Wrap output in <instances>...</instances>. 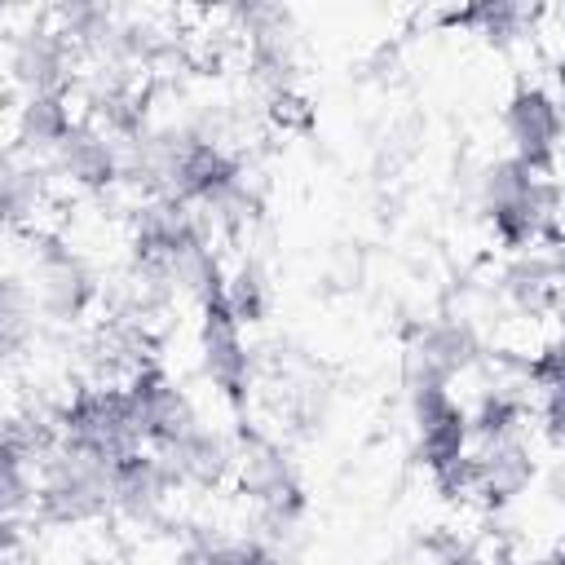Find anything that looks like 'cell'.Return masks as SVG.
Segmentation results:
<instances>
[{"label":"cell","mask_w":565,"mask_h":565,"mask_svg":"<svg viewBox=\"0 0 565 565\" xmlns=\"http://www.w3.org/2000/svg\"><path fill=\"white\" fill-rule=\"evenodd\" d=\"M49 159L79 190H106L124 177V141H115V132L102 128L97 119H75V128Z\"/></svg>","instance_id":"ba28073f"},{"label":"cell","mask_w":565,"mask_h":565,"mask_svg":"<svg viewBox=\"0 0 565 565\" xmlns=\"http://www.w3.org/2000/svg\"><path fill=\"white\" fill-rule=\"evenodd\" d=\"M561 287H565V247L539 243V247L512 252V260L503 265V291L525 313L547 309L561 296Z\"/></svg>","instance_id":"4fadbf2b"},{"label":"cell","mask_w":565,"mask_h":565,"mask_svg":"<svg viewBox=\"0 0 565 565\" xmlns=\"http://www.w3.org/2000/svg\"><path fill=\"white\" fill-rule=\"evenodd\" d=\"M110 508V463L53 441L35 468V516L49 525H84Z\"/></svg>","instance_id":"6da1fadb"},{"label":"cell","mask_w":565,"mask_h":565,"mask_svg":"<svg viewBox=\"0 0 565 565\" xmlns=\"http://www.w3.org/2000/svg\"><path fill=\"white\" fill-rule=\"evenodd\" d=\"M503 137H508L512 159L552 177L556 163H561V141H565L561 97L543 84H516L508 106H503Z\"/></svg>","instance_id":"277c9868"},{"label":"cell","mask_w":565,"mask_h":565,"mask_svg":"<svg viewBox=\"0 0 565 565\" xmlns=\"http://www.w3.org/2000/svg\"><path fill=\"white\" fill-rule=\"evenodd\" d=\"M543 565H565V547H556V552H552V556H547Z\"/></svg>","instance_id":"ffe728a7"},{"label":"cell","mask_w":565,"mask_h":565,"mask_svg":"<svg viewBox=\"0 0 565 565\" xmlns=\"http://www.w3.org/2000/svg\"><path fill=\"white\" fill-rule=\"evenodd\" d=\"M159 455H163L177 486H216L238 463V450L221 433H212L207 424H199L185 441H177L172 450H159Z\"/></svg>","instance_id":"5bb4252c"},{"label":"cell","mask_w":565,"mask_h":565,"mask_svg":"<svg viewBox=\"0 0 565 565\" xmlns=\"http://www.w3.org/2000/svg\"><path fill=\"white\" fill-rule=\"evenodd\" d=\"M71 35L62 26H35L22 31L9 49V75L26 93H66V71H71Z\"/></svg>","instance_id":"8fae6325"},{"label":"cell","mask_w":565,"mask_h":565,"mask_svg":"<svg viewBox=\"0 0 565 565\" xmlns=\"http://www.w3.org/2000/svg\"><path fill=\"white\" fill-rule=\"evenodd\" d=\"M225 300H230V309H234V318L243 327L265 322L274 291H269V278H265L260 260H243L234 274H225Z\"/></svg>","instance_id":"ac0fdd59"},{"label":"cell","mask_w":565,"mask_h":565,"mask_svg":"<svg viewBox=\"0 0 565 565\" xmlns=\"http://www.w3.org/2000/svg\"><path fill=\"white\" fill-rule=\"evenodd\" d=\"M53 437L75 446V450H88L106 463L141 450V424H137V411H132V397L124 384H88L79 393L66 397V406L57 411V424H53Z\"/></svg>","instance_id":"7a4b0ae2"},{"label":"cell","mask_w":565,"mask_h":565,"mask_svg":"<svg viewBox=\"0 0 565 565\" xmlns=\"http://www.w3.org/2000/svg\"><path fill=\"white\" fill-rule=\"evenodd\" d=\"M477 353L481 344L468 322L455 318L424 322L406 349V384H450L459 371L477 362Z\"/></svg>","instance_id":"52a82bcc"},{"label":"cell","mask_w":565,"mask_h":565,"mask_svg":"<svg viewBox=\"0 0 565 565\" xmlns=\"http://www.w3.org/2000/svg\"><path fill=\"white\" fill-rule=\"evenodd\" d=\"M530 481H534V459L521 437L486 441L468 455V494L481 499L486 508L512 503Z\"/></svg>","instance_id":"9c48e42d"},{"label":"cell","mask_w":565,"mask_h":565,"mask_svg":"<svg viewBox=\"0 0 565 565\" xmlns=\"http://www.w3.org/2000/svg\"><path fill=\"white\" fill-rule=\"evenodd\" d=\"M124 388L132 397V411H137V424H141V441L150 450H172L177 441H185L203 424L194 402L159 366H137L124 380Z\"/></svg>","instance_id":"8992f818"},{"label":"cell","mask_w":565,"mask_h":565,"mask_svg":"<svg viewBox=\"0 0 565 565\" xmlns=\"http://www.w3.org/2000/svg\"><path fill=\"white\" fill-rule=\"evenodd\" d=\"M35 203H40V172H35V163H22L18 154H9L4 159V212H9V221L13 225L26 221L35 212Z\"/></svg>","instance_id":"d6986e66"},{"label":"cell","mask_w":565,"mask_h":565,"mask_svg":"<svg viewBox=\"0 0 565 565\" xmlns=\"http://www.w3.org/2000/svg\"><path fill=\"white\" fill-rule=\"evenodd\" d=\"M530 18H534V13H525L521 4H508V0H481V4H468V9H450V13H446L450 26H468V31H477V35L499 40V44L516 40Z\"/></svg>","instance_id":"e0dca14e"},{"label":"cell","mask_w":565,"mask_h":565,"mask_svg":"<svg viewBox=\"0 0 565 565\" xmlns=\"http://www.w3.org/2000/svg\"><path fill=\"white\" fill-rule=\"evenodd\" d=\"M468 419H472V441L477 446L508 441V437H521V428L530 419V406L512 388H490V393H481V402H477V411Z\"/></svg>","instance_id":"2e32d148"},{"label":"cell","mask_w":565,"mask_h":565,"mask_svg":"<svg viewBox=\"0 0 565 565\" xmlns=\"http://www.w3.org/2000/svg\"><path fill=\"white\" fill-rule=\"evenodd\" d=\"M71 128H75V115L66 106V93H26V106H18V146L22 150L53 154Z\"/></svg>","instance_id":"9a60e30c"},{"label":"cell","mask_w":565,"mask_h":565,"mask_svg":"<svg viewBox=\"0 0 565 565\" xmlns=\"http://www.w3.org/2000/svg\"><path fill=\"white\" fill-rule=\"evenodd\" d=\"M561 163H565V141H561Z\"/></svg>","instance_id":"44dd1931"},{"label":"cell","mask_w":565,"mask_h":565,"mask_svg":"<svg viewBox=\"0 0 565 565\" xmlns=\"http://www.w3.org/2000/svg\"><path fill=\"white\" fill-rule=\"evenodd\" d=\"M35 300H40V309H44L49 318L75 322V318H84V309L97 300V282H93V274L84 269L79 256L53 247V252H44L40 265H35V296H31V305H35Z\"/></svg>","instance_id":"7c38bea8"},{"label":"cell","mask_w":565,"mask_h":565,"mask_svg":"<svg viewBox=\"0 0 565 565\" xmlns=\"http://www.w3.org/2000/svg\"><path fill=\"white\" fill-rule=\"evenodd\" d=\"M203 318H199V353H203V371L216 384V393L238 411L247 402V384H252V349L243 340V322L234 318L230 300H225V278L199 300Z\"/></svg>","instance_id":"5b68a950"},{"label":"cell","mask_w":565,"mask_h":565,"mask_svg":"<svg viewBox=\"0 0 565 565\" xmlns=\"http://www.w3.org/2000/svg\"><path fill=\"white\" fill-rule=\"evenodd\" d=\"M172 486L177 481H172L163 455L150 450V446H141V450H132V455L110 463V503L128 521H154Z\"/></svg>","instance_id":"30bf717a"},{"label":"cell","mask_w":565,"mask_h":565,"mask_svg":"<svg viewBox=\"0 0 565 565\" xmlns=\"http://www.w3.org/2000/svg\"><path fill=\"white\" fill-rule=\"evenodd\" d=\"M411 424L415 455L433 472V481L450 477L472 455V419L455 402L450 384H411Z\"/></svg>","instance_id":"3957f363"}]
</instances>
